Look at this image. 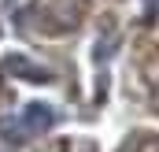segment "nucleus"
<instances>
[{
	"instance_id": "1",
	"label": "nucleus",
	"mask_w": 159,
	"mask_h": 152,
	"mask_svg": "<svg viewBox=\"0 0 159 152\" xmlns=\"http://www.w3.org/2000/svg\"><path fill=\"white\" fill-rule=\"evenodd\" d=\"M22 130L26 134H41V130H48V122H52V112L44 108V104H34V108H26L22 112Z\"/></svg>"
}]
</instances>
